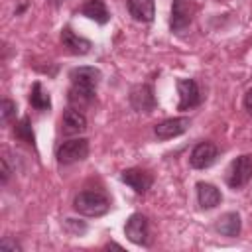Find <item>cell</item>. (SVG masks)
I'll use <instances>...</instances> for the list:
<instances>
[{
	"label": "cell",
	"mask_w": 252,
	"mask_h": 252,
	"mask_svg": "<svg viewBox=\"0 0 252 252\" xmlns=\"http://www.w3.org/2000/svg\"><path fill=\"white\" fill-rule=\"evenodd\" d=\"M14 134L18 140L26 142V144H35V136H33V130H32V124H30V118L24 116L16 126H14Z\"/></svg>",
	"instance_id": "ffe728a7"
},
{
	"label": "cell",
	"mask_w": 252,
	"mask_h": 252,
	"mask_svg": "<svg viewBox=\"0 0 252 252\" xmlns=\"http://www.w3.org/2000/svg\"><path fill=\"white\" fill-rule=\"evenodd\" d=\"M69 79H71V85L96 91V87L102 79V73L96 67H75V69H71Z\"/></svg>",
	"instance_id": "9c48e42d"
},
{
	"label": "cell",
	"mask_w": 252,
	"mask_h": 252,
	"mask_svg": "<svg viewBox=\"0 0 252 252\" xmlns=\"http://www.w3.org/2000/svg\"><path fill=\"white\" fill-rule=\"evenodd\" d=\"M126 6H128L130 16L136 22L150 24L154 20V16H156V4H154V0H128Z\"/></svg>",
	"instance_id": "5bb4252c"
},
{
	"label": "cell",
	"mask_w": 252,
	"mask_h": 252,
	"mask_svg": "<svg viewBox=\"0 0 252 252\" xmlns=\"http://www.w3.org/2000/svg\"><path fill=\"white\" fill-rule=\"evenodd\" d=\"M124 234L130 242H134L138 246H148L150 244V222H148V219L140 213L130 215L126 224H124Z\"/></svg>",
	"instance_id": "277c9868"
},
{
	"label": "cell",
	"mask_w": 252,
	"mask_h": 252,
	"mask_svg": "<svg viewBox=\"0 0 252 252\" xmlns=\"http://www.w3.org/2000/svg\"><path fill=\"white\" fill-rule=\"evenodd\" d=\"M189 128V118L185 116H177V118H165L159 124L154 126V132L159 140H171L181 136L185 130Z\"/></svg>",
	"instance_id": "30bf717a"
},
{
	"label": "cell",
	"mask_w": 252,
	"mask_h": 252,
	"mask_svg": "<svg viewBox=\"0 0 252 252\" xmlns=\"http://www.w3.org/2000/svg\"><path fill=\"white\" fill-rule=\"evenodd\" d=\"M217 232L226 236V238H234L240 234V215L238 213H224L220 219H217L215 224Z\"/></svg>",
	"instance_id": "2e32d148"
},
{
	"label": "cell",
	"mask_w": 252,
	"mask_h": 252,
	"mask_svg": "<svg viewBox=\"0 0 252 252\" xmlns=\"http://www.w3.org/2000/svg\"><path fill=\"white\" fill-rule=\"evenodd\" d=\"M30 104L35 108V110H49L51 108V98H49V93L43 91L41 83H33L32 85V91H30Z\"/></svg>",
	"instance_id": "ac0fdd59"
},
{
	"label": "cell",
	"mask_w": 252,
	"mask_h": 252,
	"mask_svg": "<svg viewBox=\"0 0 252 252\" xmlns=\"http://www.w3.org/2000/svg\"><path fill=\"white\" fill-rule=\"evenodd\" d=\"M193 10L189 6L187 0H173L171 2V16H169V28L173 33H183L189 24H191V16Z\"/></svg>",
	"instance_id": "5b68a950"
},
{
	"label": "cell",
	"mask_w": 252,
	"mask_h": 252,
	"mask_svg": "<svg viewBox=\"0 0 252 252\" xmlns=\"http://www.w3.org/2000/svg\"><path fill=\"white\" fill-rule=\"evenodd\" d=\"M61 43H63V47H65L69 53H73V55H87V53L91 51V47H93V43H91L89 39L77 35L71 28H63V30H61Z\"/></svg>",
	"instance_id": "7c38bea8"
},
{
	"label": "cell",
	"mask_w": 252,
	"mask_h": 252,
	"mask_svg": "<svg viewBox=\"0 0 252 252\" xmlns=\"http://www.w3.org/2000/svg\"><path fill=\"white\" fill-rule=\"evenodd\" d=\"M244 108H246V112L252 116V87L246 91V94H244Z\"/></svg>",
	"instance_id": "d4e9b609"
},
{
	"label": "cell",
	"mask_w": 252,
	"mask_h": 252,
	"mask_svg": "<svg viewBox=\"0 0 252 252\" xmlns=\"http://www.w3.org/2000/svg\"><path fill=\"white\" fill-rule=\"evenodd\" d=\"M16 110H18L16 102L10 100V98H4L2 104H0V118H2V122H10L16 116Z\"/></svg>",
	"instance_id": "44dd1931"
},
{
	"label": "cell",
	"mask_w": 252,
	"mask_h": 252,
	"mask_svg": "<svg viewBox=\"0 0 252 252\" xmlns=\"http://www.w3.org/2000/svg\"><path fill=\"white\" fill-rule=\"evenodd\" d=\"M69 102L71 104H75L77 108H83V106H87V104H91L93 102V98H94V91H91V89H83V87H77V85H71V89H69Z\"/></svg>",
	"instance_id": "d6986e66"
},
{
	"label": "cell",
	"mask_w": 252,
	"mask_h": 252,
	"mask_svg": "<svg viewBox=\"0 0 252 252\" xmlns=\"http://www.w3.org/2000/svg\"><path fill=\"white\" fill-rule=\"evenodd\" d=\"M53 2H55V4H61V2H65V0H53Z\"/></svg>",
	"instance_id": "484cf974"
},
{
	"label": "cell",
	"mask_w": 252,
	"mask_h": 252,
	"mask_svg": "<svg viewBox=\"0 0 252 252\" xmlns=\"http://www.w3.org/2000/svg\"><path fill=\"white\" fill-rule=\"evenodd\" d=\"M0 248H2V250H12V252H20V250H22V246H20L16 240H12V238H2Z\"/></svg>",
	"instance_id": "603a6c76"
},
{
	"label": "cell",
	"mask_w": 252,
	"mask_h": 252,
	"mask_svg": "<svg viewBox=\"0 0 252 252\" xmlns=\"http://www.w3.org/2000/svg\"><path fill=\"white\" fill-rule=\"evenodd\" d=\"M81 14L87 16L89 20H94L96 24H106L110 20V14L102 0H87L81 6Z\"/></svg>",
	"instance_id": "e0dca14e"
},
{
	"label": "cell",
	"mask_w": 252,
	"mask_h": 252,
	"mask_svg": "<svg viewBox=\"0 0 252 252\" xmlns=\"http://www.w3.org/2000/svg\"><path fill=\"white\" fill-rule=\"evenodd\" d=\"M177 93H179V104H177L179 110L195 108L201 102V91L193 79H179L177 81Z\"/></svg>",
	"instance_id": "52a82bcc"
},
{
	"label": "cell",
	"mask_w": 252,
	"mask_h": 252,
	"mask_svg": "<svg viewBox=\"0 0 252 252\" xmlns=\"http://www.w3.org/2000/svg\"><path fill=\"white\" fill-rule=\"evenodd\" d=\"M197 201H199V207L201 209L209 211V209H215L217 205H220L222 195H220V191L213 183L199 181L197 183Z\"/></svg>",
	"instance_id": "4fadbf2b"
},
{
	"label": "cell",
	"mask_w": 252,
	"mask_h": 252,
	"mask_svg": "<svg viewBox=\"0 0 252 252\" xmlns=\"http://www.w3.org/2000/svg\"><path fill=\"white\" fill-rule=\"evenodd\" d=\"M89 156V140L87 138H73V140H67L63 142L57 152H55V158L61 165H69V163H75V161H81Z\"/></svg>",
	"instance_id": "7a4b0ae2"
},
{
	"label": "cell",
	"mask_w": 252,
	"mask_h": 252,
	"mask_svg": "<svg viewBox=\"0 0 252 252\" xmlns=\"http://www.w3.org/2000/svg\"><path fill=\"white\" fill-rule=\"evenodd\" d=\"M120 179H122L126 185H130L136 193H146V191L152 187V183H154V177H152L146 169H140V167L124 169L122 175H120Z\"/></svg>",
	"instance_id": "8fae6325"
},
{
	"label": "cell",
	"mask_w": 252,
	"mask_h": 252,
	"mask_svg": "<svg viewBox=\"0 0 252 252\" xmlns=\"http://www.w3.org/2000/svg\"><path fill=\"white\" fill-rule=\"evenodd\" d=\"M217 156H219V150H217L215 144H211V142H199V144L191 150L189 163H191V167H195V169H207V167H211V165L215 163Z\"/></svg>",
	"instance_id": "8992f818"
},
{
	"label": "cell",
	"mask_w": 252,
	"mask_h": 252,
	"mask_svg": "<svg viewBox=\"0 0 252 252\" xmlns=\"http://www.w3.org/2000/svg\"><path fill=\"white\" fill-rule=\"evenodd\" d=\"M252 179V156H238L230 161V167L226 171V183L232 189L244 187Z\"/></svg>",
	"instance_id": "3957f363"
},
{
	"label": "cell",
	"mask_w": 252,
	"mask_h": 252,
	"mask_svg": "<svg viewBox=\"0 0 252 252\" xmlns=\"http://www.w3.org/2000/svg\"><path fill=\"white\" fill-rule=\"evenodd\" d=\"M130 104L138 112H152L156 108V94L152 85H136L130 91Z\"/></svg>",
	"instance_id": "ba28073f"
},
{
	"label": "cell",
	"mask_w": 252,
	"mask_h": 252,
	"mask_svg": "<svg viewBox=\"0 0 252 252\" xmlns=\"http://www.w3.org/2000/svg\"><path fill=\"white\" fill-rule=\"evenodd\" d=\"M0 167H2V185H6L8 179H10V175H12V169H10L8 161H6V158L0 159Z\"/></svg>",
	"instance_id": "cb8c5ba5"
},
{
	"label": "cell",
	"mask_w": 252,
	"mask_h": 252,
	"mask_svg": "<svg viewBox=\"0 0 252 252\" xmlns=\"http://www.w3.org/2000/svg\"><path fill=\"white\" fill-rule=\"evenodd\" d=\"M65 224H67V228H69L71 232H75V234H83V232L87 230V224H85V222H77L75 219H67Z\"/></svg>",
	"instance_id": "7402d4cb"
},
{
	"label": "cell",
	"mask_w": 252,
	"mask_h": 252,
	"mask_svg": "<svg viewBox=\"0 0 252 252\" xmlns=\"http://www.w3.org/2000/svg\"><path fill=\"white\" fill-rule=\"evenodd\" d=\"M61 128L65 134H79L87 130V118L79 108H67L61 118Z\"/></svg>",
	"instance_id": "9a60e30c"
},
{
	"label": "cell",
	"mask_w": 252,
	"mask_h": 252,
	"mask_svg": "<svg viewBox=\"0 0 252 252\" xmlns=\"http://www.w3.org/2000/svg\"><path fill=\"white\" fill-rule=\"evenodd\" d=\"M73 207H75L77 213H81L85 217H102V215L108 213L110 201L100 191H81L75 197Z\"/></svg>",
	"instance_id": "6da1fadb"
}]
</instances>
